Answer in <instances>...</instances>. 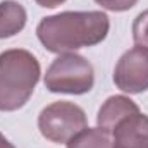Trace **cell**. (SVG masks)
I'll return each instance as SVG.
<instances>
[{
    "label": "cell",
    "instance_id": "cell-1",
    "mask_svg": "<svg viewBox=\"0 0 148 148\" xmlns=\"http://www.w3.org/2000/svg\"><path fill=\"white\" fill-rule=\"evenodd\" d=\"M110 29L107 14L100 10L60 12L43 17L36 28L38 40L53 53H69L77 48L102 43Z\"/></svg>",
    "mask_w": 148,
    "mask_h": 148
},
{
    "label": "cell",
    "instance_id": "cell-2",
    "mask_svg": "<svg viewBox=\"0 0 148 148\" xmlns=\"http://www.w3.org/2000/svg\"><path fill=\"white\" fill-rule=\"evenodd\" d=\"M40 62L23 48L0 53V110L14 112L26 105L40 81Z\"/></svg>",
    "mask_w": 148,
    "mask_h": 148
},
{
    "label": "cell",
    "instance_id": "cell-3",
    "mask_svg": "<svg viewBox=\"0 0 148 148\" xmlns=\"http://www.w3.org/2000/svg\"><path fill=\"white\" fill-rule=\"evenodd\" d=\"M95 84L93 66L77 53H60L47 69L45 86L52 93L83 95Z\"/></svg>",
    "mask_w": 148,
    "mask_h": 148
},
{
    "label": "cell",
    "instance_id": "cell-4",
    "mask_svg": "<svg viewBox=\"0 0 148 148\" xmlns=\"http://www.w3.org/2000/svg\"><path fill=\"white\" fill-rule=\"evenodd\" d=\"M86 127V114L73 102H53L38 115V129L52 143H67Z\"/></svg>",
    "mask_w": 148,
    "mask_h": 148
},
{
    "label": "cell",
    "instance_id": "cell-5",
    "mask_svg": "<svg viewBox=\"0 0 148 148\" xmlns=\"http://www.w3.org/2000/svg\"><path fill=\"white\" fill-rule=\"evenodd\" d=\"M114 83L124 93H143L148 90V48L134 47L122 53L115 69Z\"/></svg>",
    "mask_w": 148,
    "mask_h": 148
},
{
    "label": "cell",
    "instance_id": "cell-6",
    "mask_svg": "<svg viewBox=\"0 0 148 148\" xmlns=\"http://www.w3.org/2000/svg\"><path fill=\"white\" fill-rule=\"evenodd\" d=\"M114 148H148V115L138 112L122 119L112 131Z\"/></svg>",
    "mask_w": 148,
    "mask_h": 148
},
{
    "label": "cell",
    "instance_id": "cell-7",
    "mask_svg": "<svg viewBox=\"0 0 148 148\" xmlns=\"http://www.w3.org/2000/svg\"><path fill=\"white\" fill-rule=\"evenodd\" d=\"M140 107L127 97L124 95H115L105 100V103L100 107L98 115H97V124L98 127L105 129L107 133L114 131V127L126 117L133 115V114H138Z\"/></svg>",
    "mask_w": 148,
    "mask_h": 148
},
{
    "label": "cell",
    "instance_id": "cell-8",
    "mask_svg": "<svg viewBox=\"0 0 148 148\" xmlns=\"http://www.w3.org/2000/svg\"><path fill=\"white\" fill-rule=\"evenodd\" d=\"M26 9L16 0L0 2V40L10 38L24 29L26 26Z\"/></svg>",
    "mask_w": 148,
    "mask_h": 148
},
{
    "label": "cell",
    "instance_id": "cell-9",
    "mask_svg": "<svg viewBox=\"0 0 148 148\" xmlns=\"http://www.w3.org/2000/svg\"><path fill=\"white\" fill-rule=\"evenodd\" d=\"M67 148H114L112 134L102 127H84L67 141Z\"/></svg>",
    "mask_w": 148,
    "mask_h": 148
},
{
    "label": "cell",
    "instance_id": "cell-10",
    "mask_svg": "<svg viewBox=\"0 0 148 148\" xmlns=\"http://www.w3.org/2000/svg\"><path fill=\"white\" fill-rule=\"evenodd\" d=\"M133 40L136 47L148 48V9L140 12L133 23Z\"/></svg>",
    "mask_w": 148,
    "mask_h": 148
},
{
    "label": "cell",
    "instance_id": "cell-11",
    "mask_svg": "<svg viewBox=\"0 0 148 148\" xmlns=\"http://www.w3.org/2000/svg\"><path fill=\"white\" fill-rule=\"evenodd\" d=\"M95 2L112 12H124V10L133 9L138 3V0H95Z\"/></svg>",
    "mask_w": 148,
    "mask_h": 148
},
{
    "label": "cell",
    "instance_id": "cell-12",
    "mask_svg": "<svg viewBox=\"0 0 148 148\" xmlns=\"http://www.w3.org/2000/svg\"><path fill=\"white\" fill-rule=\"evenodd\" d=\"M40 7H47V9H55L60 3H64L66 0H35Z\"/></svg>",
    "mask_w": 148,
    "mask_h": 148
},
{
    "label": "cell",
    "instance_id": "cell-13",
    "mask_svg": "<svg viewBox=\"0 0 148 148\" xmlns=\"http://www.w3.org/2000/svg\"><path fill=\"white\" fill-rule=\"evenodd\" d=\"M0 148H16V147H14V145H12V143H10L5 136L0 133Z\"/></svg>",
    "mask_w": 148,
    "mask_h": 148
}]
</instances>
